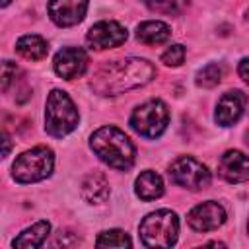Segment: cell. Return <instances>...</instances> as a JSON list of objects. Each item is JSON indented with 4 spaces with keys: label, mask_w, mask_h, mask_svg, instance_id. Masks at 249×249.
Wrapping results in <instances>:
<instances>
[{
    "label": "cell",
    "mask_w": 249,
    "mask_h": 249,
    "mask_svg": "<svg viewBox=\"0 0 249 249\" xmlns=\"http://www.w3.org/2000/svg\"><path fill=\"white\" fill-rule=\"evenodd\" d=\"M156 68L146 58H123L101 64L91 76V89L99 95H119L148 84Z\"/></svg>",
    "instance_id": "cell-1"
},
{
    "label": "cell",
    "mask_w": 249,
    "mask_h": 249,
    "mask_svg": "<svg viewBox=\"0 0 249 249\" xmlns=\"http://www.w3.org/2000/svg\"><path fill=\"white\" fill-rule=\"evenodd\" d=\"M89 148L103 163H107L113 169L126 171L134 165V144L121 128L113 124L97 128L89 138Z\"/></svg>",
    "instance_id": "cell-2"
},
{
    "label": "cell",
    "mask_w": 249,
    "mask_h": 249,
    "mask_svg": "<svg viewBox=\"0 0 249 249\" xmlns=\"http://www.w3.org/2000/svg\"><path fill=\"white\" fill-rule=\"evenodd\" d=\"M78 109L70 95L62 89H53L45 105V130L54 138H62L78 126Z\"/></svg>",
    "instance_id": "cell-3"
},
{
    "label": "cell",
    "mask_w": 249,
    "mask_h": 249,
    "mask_svg": "<svg viewBox=\"0 0 249 249\" xmlns=\"http://www.w3.org/2000/svg\"><path fill=\"white\" fill-rule=\"evenodd\" d=\"M138 231L146 247H171L179 231L177 214L171 210H156L140 222Z\"/></svg>",
    "instance_id": "cell-4"
},
{
    "label": "cell",
    "mask_w": 249,
    "mask_h": 249,
    "mask_svg": "<svg viewBox=\"0 0 249 249\" xmlns=\"http://www.w3.org/2000/svg\"><path fill=\"white\" fill-rule=\"evenodd\" d=\"M53 152L47 146H35L16 158L12 165V175L18 183H37L51 175L53 171Z\"/></svg>",
    "instance_id": "cell-5"
},
{
    "label": "cell",
    "mask_w": 249,
    "mask_h": 249,
    "mask_svg": "<svg viewBox=\"0 0 249 249\" xmlns=\"http://www.w3.org/2000/svg\"><path fill=\"white\" fill-rule=\"evenodd\" d=\"M169 123V111L163 101L150 99L138 105L130 115V126L144 138L160 136Z\"/></svg>",
    "instance_id": "cell-6"
},
{
    "label": "cell",
    "mask_w": 249,
    "mask_h": 249,
    "mask_svg": "<svg viewBox=\"0 0 249 249\" xmlns=\"http://www.w3.org/2000/svg\"><path fill=\"white\" fill-rule=\"evenodd\" d=\"M169 177L175 185L191 189V191L204 189L210 183V171L206 169V165H202L200 161H196L191 156L177 158L169 165Z\"/></svg>",
    "instance_id": "cell-7"
},
{
    "label": "cell",
    "mask_w": 249,
    "mask_h": 249,
    "mask_svg": "<svg viewBox=\"0 0 249 249\" xmlns=\"http://www.w3.org/2000/svg\"><path fill=\"white\" fill-rule=\"evenodd\" d=\"M187 222L193 230L196 231H210V230H218L224 222H226V210L220 202L216 200H206L196 204L189 214H187Z\"/></svg>",
    "instance_id": "cell-8"
},
{
    "label": "cell",
    "mask_w": 249,
    "mask_h": 249,
    "mask_svg": "<svg viewBox=\"0 0 249 249\" xmlns=\"http://www.w3.org/2000/svg\"><path fill=\"white\" fill-rule=\"evenodd\" d=\"M86 41L91 49H115L126 41V29L117 21H99L89 27Z\"/></svg>",
    "instance_id": "cell-9"
},
{
    "label": "cell",
    "mask_w": 249,
    "mask_h": 249,
    "mask_svg": "<svg viewBox=\"0 0 249 249\" xmlns=\"http://www.w3.org/2000/svg\"><path fill=\"white\" fill-rule=\"evenodd\" d=\"M54 72L64 80H74L82 76L88 68V54L80 47H64L54 56Z\"/></svg>",
    "instance_id": "cell-10"
},
{
    "label": "cell",
    "mask_w": 249,
    "mask_h": 249,
    "mask_svg": "<svg viewBox=\"0 0 249 249\" xmlns=\"http://www.w3.org/2000/svg\"><path fill=\"white\" fill-rule=\"evenodd\" d=\"M49 18L58 27H70L84 19L88 12V0H49Z\"/></svg>",
    "instance_id": "cell-11"
},
{
    "label": "cell",
    "mask_w": 249,
    "mask_h": 249,
    "mask_svg": "<svg viewBox=\"0 0 249 249\" xmlns=\"http://www.w3.org/2000/svg\"><path fill=\"white\" fill-rule=\"evenodd\" d=\"M245 105H247V95L241 89H230V91H226L218 99V105H216V113H214L216 123L222 124V126H231L243 115Z\"/></svg>",
    "instance_id": "cell-12"
},
{
    "label": "cell",
    "mask_w": 249,
    "mask_h": 249,
    "mask_svg": "<svg viewBox=\"0 0 249 249\" xmlns=\"http://www.w3.org/2000/svg\"><path fill=\"white\" fill-rule=\"evenodd\" d=\"M218 171L228 183H243L249 179V158L239 150H228L220 158Z\"/></svg>",
    "instance_id": "cell-13"
},
{
    "label": "cell",
    "mask_w": 249,
    "mask_h": 249,
    "mask_svg": "<svg viewBox=\"0 0 249 249\" xmlns=\"http://www.w3.org/2000/svg\"><path fill=\"white\" fill-rule=\"evenodd\" d=\"M82 198L89 204H101L109 196V181L101 171H91L84 177L80 185Z\"/></svg>",
    "instance_id": "cell-14"
},
{
    "label": "cell",
    "mask_w": 249,
    "mask_h": 249,
    "mask_svg": "<svg viewBox=\"0 0 249 249\" xmlns=\"http://www.w3.org/2000/svg\"><path fill=\"white\" fill-rule=\"evenodd\" d=\"M171 37V27L163 21H142L136 27V39L144 45H161Z\"/></svg>",
    "instance_id": "cell-15"
},
{
    "label": "cell",
    "mask_w": 249,
    "mask_h": 249,
    "mask_svg": "<svg viewBox=\"0 0 249 249\" xmlns=\"http://www.w3.org/2000/svg\"><path fill=\"white\" fill-rule=\"evenodd\" d=\"M134 191L142 200H154L163 195V181L156 171H142L136 177Z\"/></svg>",
    "instance_id": "cell-16"
},
{
    "label": "cell",
    "mask_w": 249,
    "mask_h": 249,
    "mask_svg": "<svg viewBox=\"0 0 249 249\" xmlns=\"http://www.w3.org/2000/svg\"><path fill=\"white\" fill-rule=\"evenodd\" d=\"M16 51L27 60H41L49 53V43L41 35H23L18 39Z\"/></svg>",
    "instance_id": "cell-17"
},
{
    "label": "cell",
    "mask_w": 249,
    "mask_h": 249,
    "mask_svg": "<svg viewBox=\"0 0 249 249\" xmlns=\"http://www.w3.org/2000/svg\"><path fill=\"white\" fill-rule=\"evenodd\" d=\"M49 231H51V224H49V222H45V220H41V222L33 224L31 228L23 230V231H21V233L12 241V245H14V247H23V249L39 247V245L47 239Z\"/></svg>",
    "instance_id": "cell-18"
},
{
    "label": "cell",
    "mask_w": 249,
    "mask_h": 249,
    "mask_svg": "<svg viewBox=\"0 0 249 249\" xmlns=\"http://www.w3.org/2000/svg\"><path fill=\"white\" fill-rule=\"evenodd\" d=\"M97 247H130L132 241L126 235V231L123 230H109V231H101L99 237L95 239Z\"/></svg>",
    "instance_id": "cell-19"
},
{
    "label": "cell",
    "mask_w": 249,
    "mask_h": 249,
    "mask_svg": "<svg viewBox=\"0 0 249 249\" xmlns=\"http://www.w3.org/2000/svg\"><path fill=\"white\" fill-rule=\"evenodd\" d=\"M224 76V66L218 64V62H212V64H206L202 70H198L196 74V84L202 86V88H214L220 84Z\"/></svg>",
    "instance_id": "cell-20"
},
{
    "label": "cell",
    "mask_w": 249,
    "mask_h": 249,
    "mask_svg": "<svg viewBox=\"0 0 249 249\" xmlns=\"http://www.w3.org/2000/svg\"><path fill=\"white\" fill-rule=\"evenodd\" d=\"M152 12L158 14H179L185 6L187 0H142Z\"/></svg>",
    "instance_id": "cell-21"
},
{
    "label": "cell",
    "mask_w": 249,
    "mask_h": 249,
    "mask_svg": "<svg viewBox=\"0 0 249 249\" xmlns=\"http://www.w3.org/2000/svg\"><path fill=\"white\" fill-rule=\"evenodd\" d=\"M185 58V47L183 45H171L163 54H161V62L165 66H179Z\"/></svg>",
    "instance_id": "cell-22"
},
{
    "label": "cell",
    "mask_w": 249,
    "mask_h": 249,
    "mask_svg": "<svg viewBox=\"0 0 249 249\" xmlns=\"http://www.w3.org/2000/svg\"><path fill=\"white\" fill-rule=\"evenodd\" d=\"M16 72H18L16 64L10 62V60H4V64H2V89H4V91L8 89L10 82L16 78Z\"/></svg>",
    "instance_id": "cell-23"
},
{
    "label": "cell",
    "mask_w": 249,
    "mask_h": 249,
    "mask_svg": "<svg viewBox=\"0 0 249 249\" xmlns=\"http://www.w3.org/2000/svg\"><path fill=\"white\" fill-rule=\"evenodd\" d=\"M237 72H239V76L243 78V82H247V84H249V56H247V58H243V60L239 62Z\"/></svg>",
    "instance_id": "cell-24"
},
{
    "label": "cell",
    "mask_w": 249,
    "mask_h": 249,
    "mask_svg": "<svg viewBox=\"0 0 249 249\" xmlns=\"http://www.w3.org/2000/svg\"><path fill=\"white\" fill-rule=\"evenodd\" d=\"M10 152V138H8V132H4V156H8Z\"/></svg>",
    "instance_id": "cell-25"
},
{
    "label": "cell",
    "mask_w": 249,
    "mask_h": 249,
    "mask_svg": "<svg viewBox=\"0 0 249 249\" xmlns=\"http://www.w3.org/2000/svg\"><path fill=\"white\" fill-rule=\"evenodd\" d=\"M10 4V0H2V6H8Z\"/></svg>",
    "instance_id": "cell-26"
},
{
    "label": "cell",
    "mask_w": 249,
    "mask_h": 249,
    "mask_svg": "<svg viewBox=\"0 0 249 249\" xmlns=\"http://www.w3.org/2000/svg\"><path fill=\"white\" fill-rule=\"evenodd\" d=\"M245 138H247V140H245V142H247V144H249V130H247V134H245Z\"/></svg>",
    "instance_id": "cell-27"
},
{
    "label": "cell",
    "mask_w": 249,
    "mask_h": 249,
    "mask_svg": "<svg viewBox=\"0 0 249 249\" xmlns=\"http://www.w3.org/2000/svg\"><path fill=\"white\" fill-rule=\"evenodd\" d=\"M247 16H249V10H247Z\"/></svg>",
    "instance_id": "cell-28"
},
{
    "label": "cell",
    "mask_w": 249,
    "mask_h": 249,
    "mask_svg": "<svg viewBox=\"0 0 249 249\" xmlns=\"http://www.w3.org/2000/svg\"><path fill=\"white\" fill-rule=\"evenodd\" d=\"M247 230H249V224H247Z\"/></svg>",
    "instance_id": "cell-29"
}]
</instances>
